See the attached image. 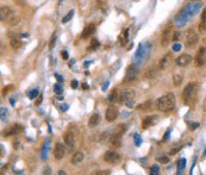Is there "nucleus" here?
<instances>
[{
  "label": "nucleus",
  "instance_id": "obj_1",
  "mask_svg": "<svg viewBox=\"0 0 206 175\" xmlns=\"http://www.w3.org/2000/svg\"><path fill=\"white\" fill-rule=\"evenodd\" d=\"M156 106L162 112L173 111L175 108V95H174V93L171 92V93H167V94L162 95L161 98H159Z\"/></svg>",
  "mask_w": 206,
  "mask_h": 175
},
{
  "label": "nucleus",
  "instance_id": "obj_2",
  "mask_svg": "<svg viewBox=\"0 0 206 175\" xmlns=\"http://www.w3.org/2000/svg\"><path fill=\"white\" fill-rule=\"evenodd\" d=\"M198 91V83L197 82H189L182 91V99L185 101V104H188L195 95Z\"/></svg>",
  "mask_w": 206,
  "mask_h": 175
},
{
  "label": "nucleus",
  "instance_id": "obj_3",
  "mask_svg": "<svg viewBox=\"0 0 206 175\" xmlns=\"http://www.w3.org/2000/svg\"><path fill=\"white\" fill-rule=\"evenodd\" d=\"M199 41V36L198 34L193 30V29H189L187 32H186V38H185V44L187 48H193Z\"/></svg>",
  "mask_w": 206,
  "mask_h": 175
},
{
  "label": "nucleus",
  "instance_id": "obj_4",
  "mask_svg": "<svg viewBox=\"0 0 206 175\" xmlns=\"http://www.w3.org/2000/svg\"><path fill=\"white\" fill-rule=\"evenodd\" d=\"M173 35H174V32H173L172 26H167L162 34V37H161V45L167 47L171 43V41H173Z\"/></svg>",
  "mask_w": 206,
  "mask_h": 175
},
{
  "label": "nucleus",
  "instance_id": "obj_5",
  "mask_svg": "<svg viewBox=\"0 0 206 175\" xmlns=\"http://www.w3.org/2000/svg\"><path fill=\"white\" fill-rule=\"evenodd\" d=\"M119 160H120V156L116 151H112V150L106 151L104 155V161L106 163H110V164H116Z\"/></svg>",
  "mask_w": 206,
  "mask_h": 175
},
{
  "label": "nucleus",
  "instance_id": "obj_6",
  "mask_svg": "<svg viewBox=\"0 0 206 175\" xmlns=\"http://www.w3.org/2000/svg\"><path fill=\"white\" fill-rule=\"evenodd\" d=\"M195 66L197 67H203L206 62V49L205 47H201L199 49V51L197 53V56H195Z\"/></svg>",
  "mask_w": 206,
  "mask_h": 175
},
{
  "label": "nucleus",
  "instance_id": "obj_7",
  "mask_svg": "<svg viewBox=\"0 0 206 175\" xmlns=\"http://www.w3.org/2000/svg\"><path fill=\"white\" fill-rule=\"evenodd\" d=\"M105 117L107 122H114L118 117V108L116 106H108L105 112Z\"/></svg>",
  "mask_w": 206,
  "mask_h": 175
},
{
  "label": "nucleus",
  "instance_id": "obj_8",
  "mask_svg": "<svg viewBox=\"0 0 206 175\" xmlns=\"http://www.w3.org/2000/svg\"><path fill=\"white\" fill-rule=\"evenodd\" d=\"M66 155V146L62 143H56L54 146V156L56 160H62Z\"/></svg>",
  "mask_w": 206,
  "mask_h": 175
},
{
  "label": "nucleus",
  "instance_id": "obj_9",
  "mask_svg": "<svg viewBox=\"0 0 206 175\" xmlns=\"http://www.w3.org/2000/svg\"><path fill=\"white\" fill-rule=\"evenodd\" d=\"M138 76V70L136 68V66L131 65L128 67L126 69V75H125V81H129V82H132L137 79Z\"/></svg>",
  "mask_w": 206,
  "mask_h": 175
},
{
  "label": "nucleus",
  "instance_id": "obj_10",
  "mask_svg": "<svg viewBox=\"0 0 206 175\" xmlns=\"http://www.w3.org/2000/svg\"><path fill=\"white\" fill-rule=\"evenodd\" d=\"M135 99V92L130 88H126L122 92V97H120V101L122 103H128V101H132Z\"/></svg>",
  "mask_w": 206,
  "mask_h": 175
},
{
  "label": "nucleus",
  "instance_id": "obj_11",
  "mask_svg": "<svg viewBox=\"0 0 206 175\" xmlns=\"http://www.w3.org/2000/svg\"><path fill=\"white\" fill-rule=\"evenodd\" d=\"M13 14H14V13H13L12 8H10V7H7V6H2V7L0 8V19H1V22H4V20L7 22Z\"/></svg>",
  "mask_w": 206,
  "mask_h": 175
},
{
  "label": "nucleus",
  "instance_id": "obj_12",
  "mask_svg": "<svg viewBox=\"0 0 206 175\" xmlns=\"http://www.w3.org/2000/svg\"><path fill=\"white\" fill-rule=\"evenodd\" d=\"M191 62H192V56L188 55V54H182V55H180V56L176 59V65L180 66V67L188 66Z\"/></svg>",
  "mask_w": 206,
  "mask_h": 175
},
{
  "label": "nucleus",
  "instance_id": "obj_13",
  "mask_svg": "<svg viewBox=\"0 0 206 175\" xmlns=\"http://www.w3.org/2000/svg\"><path fill=\"white\" fill-rule=\"evenodd\" d=\"M22 131H23V126L19 125V124H14V125H12V126H10V128H7V129L4 130V136L17 135V134H19Z\"/></svg>",
  "mask_w": 206,
  "mask_h": 175
},
{
  "label": "nucleus",
  "instance_id": "obj_14",
  "mask_svg": "<svg viewBox=\"0 0 206 175\" xmlns=\"http://www.w3.org/2000/svg\"><path fill=\"white\" fill-rule=\"evenodd\" d=\"M110 145L113 146V148H118L122 145V134L117 132V134H113L110 136V140H108Z\"/></svg>",
  "mask_w": 206,
  "mask_h": 175
},
{
  "label": "nucleus",
  "instance_id": "obj_15",
  "mask_svg": "<svg viewBox=\"0 0 206 175\" xmlns=\"http://www.w3.org/2000/svg\"><path fill=\"white\" fill-rule=\"evenodd\" d=\"M94 32H95V25H94V24H88V25L83 29V31H82V34H81V37H82L83 39H86V38H88V37H91Z\"/></svg>",
  "mask_w": 206,
  "mask_h": 175
},
{
  "label": "nucleus",
  "instance_id": "obj_16",
  "mask_svg": "<svg viewBox=\"0 0 206 175\" xmlns=\"http://www.w3.org/2000/svg\"><path fill=\"white\" fill-rule=\"evenodd\" d=\"M157 120V117L156 116H149L147 118H144L143 123H142V128L143 129H149L150 126H153Z\"/></svg>",
  "mask_w": 206,
  "mask_h": 175
},
{
  "label": "nucleus",
  "instance_id": "obj_17",
  "mask_svg": "<svg viewBox=\"0 0 206 175\" xmlns=\"http://www.w3.org/2000/svg\"><path fill=\"white\" fill-rule=\"evenodd\" d=\"M120 97H122V93L118 91V88H113L112 92H111L110 95H108V101H110V103L120 101Z\"/></svg>",
  "mask_w": 206,
  "mask_h": 175
},
{
  "label": "nucleus",
  "instance_id": "obj_18",
  "mask_svg": "<svg viewBox=\"0 0 206 175\" xmlns=\"http://www.w3.org/2000/svg\"><path fill=\"white\" fill-rule=\"evenodd\" d=\"M157 71H159V67H156V66H150L148 69L145 70L144 77H145V79H154V77L157 75Z\"/></svg>",
  "mask_w": 206,
  "mask_h": 175
},
{
  "label": "nucleus",
  "instance_id": "obj_19",
  "mask_svg": "<svg viewBox=\"0 0 206 175\" xmlns=\"http://www.w3.org/2000/svg\"><path fill=\"white\" fill-rule=\"evenodd\" d=\"M65 143L69 149H73L75 146V138H74V135L71 132H67L65 135Z\"/></svg>",
  "mask_w": 206,
  "mask_h": 175
},
{
  "label": "nucleus",
  "instance_id": "obj_20",
  "mask_svg": "<svg viewBox=\"0 0 206 175\" xmlns=\"http://www.w3.org/2000/svg\"><path fill=\"white\" fill-rule=\"evenodd\" d=\"M99 123H100V116H99V113H93L89 117V119H88V126L89 128H94Z\"/></svg>",
  "mask_w": 206,
  "mask_h": 175
},
{
  "label": "nucleus",
  "instance_id": "obj_21",
  "mask_svg": "<svg viewBox=\"0 0 206 175\" xmlns=\"http://www.w3.org/2000/svg\"><path fill=\"white\" fill-rule=\"evenodd\" d=\"M82 161H83V154H82L81 151H76V152L73 155L71 160H70L71 164H79V163H81Z\"/></svg>",
  "mask_w": 206,
  "mask_h": 175
},
{
  "label": "nucleus",
  "instance_id": "obj_22",
  "mask_svg": "<svg viewBox=\"0 0 206 175\" xmlns=\"http://www.w3.org/2000/svg\"><path fill=\"white\" fill-rule=\"evenodd\" d=\"M10 44L13 49H19L22 47V42L18 39V37H11L10 39Z\"/></svg>",
  "mask_w": 206,
  "mask_h": 175
},
{
  "label": "nucleus",
  "instance_id": "obj_23",
  "mask_svg": "<svg viewBox=\"0 0 206 175\" xmlns=\"http://www.w3.org/2000/svg\"><path fill=\"white\" fill-rule=\"evenodd\" d=\"M168 61H169V54L168 55H165L163 57H162V60L160 61V63H159V69L160 70H163L166 67H167V65H168Z\"/></svg>",
  "mask_w": 206,
  "mask_h": 175
},
{
  "label": "nucleus",
  "instance_id": "obj_24",
  "mask_svg": "<svg viewBox=\"0 0 206 175\" xmlns=\"http://www.w3.org/2000/svg\"><path fill=\"white\" fill-rule=\"evenodd\" d=\"M48 150H49V140H45L43 148H42V158H47L48 157Z\"/></svg>",
  "mask_w": 206,
  "mask_h": 175
},
{
  "label": "nucleus",
  "instance_id": "obj_25",
  "mask_svg": "<svg viewBox=\"0 0 206 175\" xmlns=\"http://www.w3.org/2000/svg\"><path fill=\"white\" fill-rule=\"evenodd\" d=\"M151 107V100H148V101H144V103H142V104H139V105L137 106L138 110H144V111H147V110H149Z\"/></svg>",
  "mask_w": 206,
  "mask_h": 175
},
{
  "label": "nucleus",
  "instance_id": "obj_26",
  "mask_svg": "<svg viewBox=\"0 0 206 175\" xmlns=\"http://www.w3.org/2000/svg\"><path fill=\"white\" fill-rule=\"evenodd\" d=\"M98 47H100V43H99V41L97 39V38H92V41H91V44H89V50H95Z\"/></svg>",
  "mask_w": 206,
  "mask_h": 175
},
{
  "label": "nucleus",
  "instance_id": "obj_27",
  "mask_svg": "<svg viewBox=\"0 0 206 175\" xmlns=\"http://www.w3.org/2000/svg\"><path fill=\"white\" fill-rule=\"evenodd\" d=\"M173 82H174V86H180L181 85V82H182V76L180 75V74H175L174 76H173Z\"/></svg>",
  "mask_w": 206,
  "mask_h": 175
},
{
  "label": "nucleus",
  "instance_id": "obj_28",
  "mask_svg": "<svg viewBox=\"0 0 206 175\" xmlns=\"http://www.w3.org/2000/svg\"><path fill=\"white\" fill-rule=\"evenodd\" d=\"M7 23H8L10 25H12V26H13V25H17V24L19 23V17L13 14V16H12V17H11V18L7 20Z\"/></svg>",
  "mask_w": 206,
  "mask_h": 175
},
{
  "label": "nucleus",
  "instance_id": "obj_29",
  "mask_svg": "<svg viewBox=\"0 0 206 175\" xmlns=\"http://www.w3.org/2000/svg\"><path fill=\"white\" fill-rule=\"evenodd\" d=\"M186 162H187V160L186 158H180L179 161H177V170H182L185 167H186Z\"/></svg>",
  "mask_w": 206,
  "mask_h": 175
},
{
  "label": "nucleus",
  "instance_id": "obj_30",
  "mask_svg": "<svg viewBox=\"0 0 206 175\" xmlns=\"http://www.w3.org/2000/svg\"><path fill=\"white\" fill-rule=\"evenodd\" d=\"M73 16H74V10L69 11L68 13H67V14L63 17V19H62V23H63V24H65V23H68L69 20L71 19V17H73Z\"/></svg>",
  "mask_w": 206,
  "mask_h": 175
},
{
  "label": "nucleus",
  "instance_id": "obj_31",
  "mask_svg": "<svg viewBox=\"0 0 206 175\" xmlns=\"http://www.w3.org/2000/svg\"><path fill=\"white\" fill-rule=\"evenodd\" d=\"M38 89L37 88H35V89H32V91H30L29 92V94H28V97L30 98V99H36L37 97H38Z\"/></svg>",
  "mask_w": 206,
  "mask_h": 175
},
{
  "label": "nucleus",
  "instance_id": "obj_32",
  "mask_svg": "<svg viewBox=\"0 0 206 175\" xmlns=\"http://www.w3.org/2000/svg\"><path fill=\"white\" fill-rule=\"evenodd\" d=\"M54 91H55V93H56V94H61V93H62V91H63L62 85H60V83H55V85H54Z\"/></svg>",
  "mask_w": 206,
  "mask_h": 175
},
{
  "label": "nucleus",
  "instance_id": "obj_33",
  "mask_svg": "<svg viewBox=\"0 0 206 175\" xmlns=\"http://www.w3.org/2000/svg\"><path fill=\"white\" fill-rule=\"evenodd\" d=\"M159 173H160V167H159L157 164L151 166V168H150V174L155 175V174H159Z\"/></svg>",
  "mask_w": 206,
  "mask_h": 175
},
{
  "label": "nucleus",
  "instance_id": "obj_34",
  "mask_svg": "<svg viewBox=\"0 0 206 175\" xmlns=\"http://www.w3.org/2000/svg\"><path fill=\"white\" fill-rule=\"evenodd\" d=\"M199 126V123L198 122H188V128L191 129V130H194V129H197Z\"/></svg>",
  "mask_w": 206,
  "mask_h": 175
},
{
  "label": "nucleus",
  "instance_id": "obj_35",
  "mask_svg": "<svg viewBox=\"0 0 206 175\" xmlns=\"http://www.w3.org/2000/svg\"><path fill=\"white\" fill-rule=\"evenodd\" d=\"M157 161L161 162V163H168V162H169V158H168L167 156H162V157H159Z\"/></svg>",
  "mask_w": 206,
  "mask_h": 175
},
{
  "label": "nucleus",
  "instance_id": "obj_36",
  "mask_svg": "<svg viewBox=\"0 0 206 175\" xmlns=\"http://www.w3.org/2000/svg\"><path fill=\"white\" fill-rule=\"evenodd\" d=\"M55 41H56V34H54V35H53V38H51V41H50V44H49V48H50V49H53V48H54V45H55Z\"/></svg>",
  "mask_w": 206,
  "mask_h": 175
},
{
  "label": "nucleus",
  "instance_id": "obj_37",
  "mask_svg": "<svg viewBox=\"0 0 206 175\" xmlns=\"http://www.w3.org/2000/svg\"><path fill=\"white\" fill-rule=\"evenodd\" d=\"M180 36H181V32L180 31H176V32H174V35H173V41H179L180 39Z\"/></svg>",
  "mask_w": 206,
  "mask_h": 175
},
{
  "label": "nucleus",
  "instance_id": "obj_38",
  "mask_svg": "<svg viewBox=\"0 0 206 175\" xmlns=\"http://www.w3.org/2000/svg\"><path fill=\"white\" fill-rule=\"evenodd\" d=\"M77 85H79L77 80H71V82H70V87H71L73 89H76V88H77Z\"/></svg>",
  "mask_w": 206,
  "mask_h": 175
},
{
  "label": "nucleus",
  "instance_id": "obj_39",
  "mask_svg": "<svg viewBox=\"0 0 206 175\" xmlns=\"http://www.w3.org/2000/svg\"><path fill=\"white\" fill-rule=\"evenodd\" d=\"M173 50H174V51H180V50H181V44H180V43H175V44L173 45Z\"/></svg>",
  "mask_w": 206,
  "mask_h": 175
},
{
  "label": "nucleus",
  "instance_id": "obj_40",
  "mask_svg": "<svg viewBox=\"0 0 206 175\" xmlns=\"http://www.w3.org/2000/svg\"><path fill=\"white\" fill-rule=\"evenodd\" d=\"M135 140H136V145H137V146H139V145H141V143H142L141 137H139V136H137V135H135Z\"/></svg>",
  "mask_w": 206,
  "mask_h": 175
},
{
  "label": "nucleus",
  "instance_id": "obj_41",
  "mask_svg": "<svg viewBox=\"0 0 206 175\" xmlns=\"http://www.w3.org/2000/svg\"><path fill=\"white\" fill-rule=\"evenodd\" d=\"M6 112H7V110L1 107V120H4V116H6Z\"/></svg>",
  "mask_w": 206,
  "mask_h": 175
},
{
  "label": "nucleus",
  "instance_id": "obj_42",
  "mask_svg": "<svg viewBox=\"0 0 206 175\" xmlns=\"http://www.w3.org/2000/svg\"><path fill=\"white\" fill-rule=\"evenodd\" d=\"M142 53H143V47L141 45V47H139V50H137V53H136V56H137V57H141Z\"/></svg>",
  "mask_w": 206,
  "mask_h": 175
},
{
  "label": "nucleus",
  "instance_id": "obj_43",
  "mask_svg": "<svg viewBox=\"0 0 206 175\" xmlns=\"http://www.w3.org/2000/svg\"><path fill=\"white\" fill-rule=\"evenodd\" d=\"M180 149H181V146H179V148H176V149H175V148H174V149H172V150H171V155H175V154H176V152L180 150Z\"/></svg>",
  "mask_w": 206,
  "mask_h": 175
},
{
  "label": "nucleus",
  "instance_id": "obj_44",
  "mask_svg": "<svg viewBox=\"0 0 206 175\" xmlns=\"http://www.w3.org/2000/svg\"><path fill=\"white\" fill-rule=\"evenodd\" d=\"M61 55H62V57H63L65 60H67V59H68V53H67L66 50H63V51L61 53Z\"/></svg>",
  "mask_w": 206,
  "mask_h": 175
},
{
  "label": "nucleus",
  "instance_id": "obj_45",
  "mask_svg": "<svg viewBox=\"0 0 206 175\" xmlns=\"http://www.w3.org/2000/svg\"><path fill=\"white\" fill-rule=\"evenodd\" d=\"M169 135H171V129L165 134V136H163V140H166L167 138H169Z\"/></svg>",
  "mask_w": 206,
  "mask_h": 175
},
{
  "label": "nucleus",
  "instance_id": "obj_46",
  "mask_svg": "<svg viewBox=\"0 0 206 175\" xmlns=\"http://www.w3.org/2000/svg\"><path fill=\"white\" fill-rule=\"evenodd\" d=\"M55 77H56V79H57L60 82H63V77H62L60 74H55Z\"/></svg>",
  "mask_w": 206,
  "mask_h": 175
},
{
  "label": "nucleus",
  "instance_id": "obj_47",
  "mask_svg": "<svg viewBox=\"0 0 206 175\" xmlns=\"http://www.w3.org/2000/svg\"><path fill=\"white\" fill-rule=\"evenodd\" d=\"M42 100H43V98H42V95H39V97H38V99H37V101H36V105H37V106L41 105Z\"/></svg>",
  "mask_w": 206,
  "mask_h": 175
},
{
  "label": "nucleus",
  "instance_id": "obj_48",
  "mask_svg": "<svg viewBox=\"0 0 206 175\" xmlns=\"http://www.w3.org/2000/svg\"><path fill=\"white\" fill-rule=\"evenodd\" d=\"M97 174H110V170H103V172H98Z\"/></svg>",
  "mask_w": 206,
  "mask_h": 175
},
{
  "label": "nucleus",
  "instance_id": "obj_49",
  "mask_svg": "<svg viewBox=\"0 0 206 175\" xmlns=\"http://www.w3.org/2000/svg\"><path fill=\"white\" fill-rule=\"evenodd\" d=\"M107 86H108V81H106V82L104 83V86H103V91H106V88H107Z\"/></svg>",
  "mask_w": 206,
  "mask_h": 175
},
{
  "label": "nucleus",
  "instance_id": "obj_50",
  "mask_svg": "<svg viewBox=\"0 0 206 175\" xmlns=\"http://www.w3.org/2000/svg\"><path fill=\"white\" fill-rule=\"evenodd\" d=\"M67 108H68V106H67V105H62V106H61V110H62V111H66Z\"/></svg>",
  "mask_w": 206,
  "mask_h": 175
},
{
  "label": "nucleus",
  "instance_id": "obj_51",
  "mask_svg": "<svg viewBox=\"0 0 206 175\" xmlns=\"http://www.w3.org/2000/svg\"><path fill=\"white\" fill-rule=\"evenodd\" d=\"M82 87H83V89H87V88H88L87 83H82Z\"/></svg>",
  "mask_w": 206,
  "mask_h": 175
},
{
  "label": "nucleus",
  "instance_id": "obj_52",
  "mask_svg": "<svg viewBox=\"0 0 206 175\" xmlns=\"http://www.w3.org/2000/svg\"><path fill=\"white\" fill-rule=\"evenodd\" d=\"M18 142H19V140H16V143H13V146L17 148V146H18Z\"/></svg>",
  "mask_w": 206,
  "mask_h": 175
},
{
  "label": "nucleus",
  "instance_id": "obj_53",
  "mask_svg": "<svg viewBox=\"0 0 206 175\" xmlns=\"http://www.w3.org/2000/svg\"><path fill=\"white\" fill-rule=\"evenodd\" d=\"M59 174H60V175H61V174L65 175V174H66V172H63V170H60V172H59Z\"/></svg>",
  "mask_w": 206,
  "mask_h": 175
},
{
  "label": "nucleus",
  "instance_id": "obj_54",
  "mask_svg": "<svg viewBox=\"0 0 206 175\" xmlns=\"http://www.w3.org/2000/svg\"><path fill=\"white\" fill-rule=\"evenodd\" d=\"M203 157H206V148H205V150H204V154H203Z\"/></svg>",
  "mask_w": 206,
  "mask_h": 175
}]
</instances>
